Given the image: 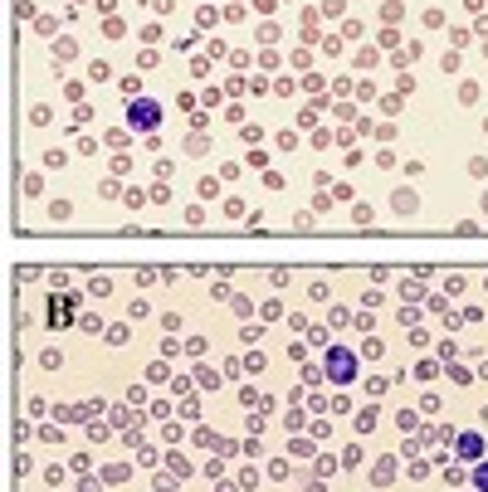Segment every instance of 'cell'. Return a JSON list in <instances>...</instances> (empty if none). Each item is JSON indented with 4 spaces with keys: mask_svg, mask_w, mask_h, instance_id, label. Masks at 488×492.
Instances as JSON below:
<instances>
[{
    "mask_svg": "<svg viewBox=\"0 0 488 492\" xmlns=\"http://www.w3.org/2000/svg\"><path fill=\"white\" fill-rule=\"evenodd\" d=\"M127 118H132V127H142V132H156V127H161V102H151V98H137V102L127 107Z\"/></svg>",
    "mask_w": 488,
    "mask_h": 492,
    "instance_id": "1",
    "label": "cell"
},
{
    "mask_svg": "<svg viewBox=\"0 0 488 492\" xmlns=\"http://www.w3.org/2000/svg\"><path fill=\"white\" fill-rule=\"evenodd\" d=\"M328 366H332V375H337V380H352V356H347V351H332V356H328Z\"/></svg>",
    "mask_w": 488,
    "mask_h": 492,
    "instance_id": "2",
    "label": "cell"
},
{
    "mask_svg": "<svg viewBox=\"0 0 488 492\" xmlns=\"http://www.w3.org/2000/svg\"><path fill=\"white\" fill-rule=\"evenodd\" d=\"M459 454H464V458L478 454V434H464V439H459Z\"/></svg>",
    "mask_w": 488,
    "mask_h": 492,
    "instance_id": "3",
    "label": "cell"
},
{
    "mask_svg": "<svg viewBox=\"0 0 488 492\" xmlns=\"http://www.w3.org/2000/svg\"><path fill=\"white\" fill-rule=\"evenodd\" d=\"M478 487H483V492H488V463H483V468H478Z\"/></svg>",
    "mask_w": 488,
    "mask_h": 492,
    "instance_id": "4",
    "label": "cell"
}]
</instances>
